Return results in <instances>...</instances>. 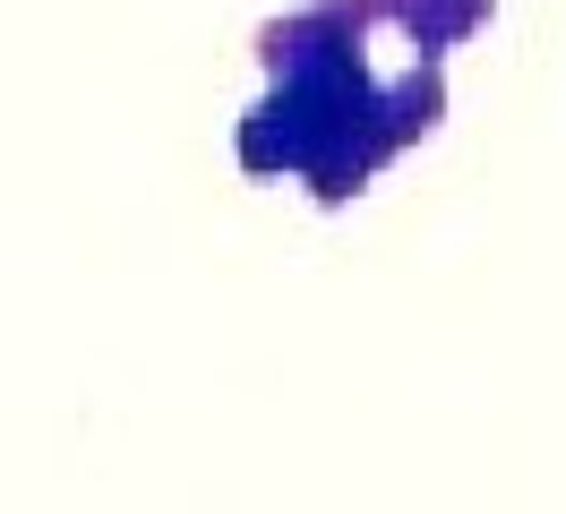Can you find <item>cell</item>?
Instances as JSON below:
<instances>
[{
    "instance_id": "1",
    "label": "cell",
    "mask_w": 566,
    "mask_h": 514,
    "mask_svg": "<svg viewBox=\"0 0 566 514\" xmlns=\"http://www.w3.org/2000/svg\"><path fill=\"white\" fill-rule=\"evenodd\" d=\"M378 27H395V0H301L292 18L258 27V61L275 86L241 120V171H301L318 206H344L403 146L438 129L447 112L438 61L378 77L369 69Z\"/></svg>"
},
{
    "instance_id": "2",
    "label": "cell",
    "mask_w": 566,
    "mask_h": 514,
    "mask_svg": "<svg viewBox=\"0 0 566 514\" xmlns=\"http://www.w3.org/2000/svg\"><path fill=\"white\" fill-rule=\"evenodd\" d=\"M472 27H490V0H395V34H403L421 61L455 52Z\"/></svg>"
}]
</instances>
